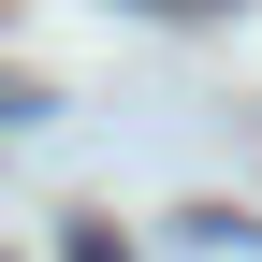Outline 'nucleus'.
I'll use <instances>...</instances> for the list:
<instances>
[{
	"label": "nucleus",
	"mask_w": 262,
	"mask_h": 262,
	"mask_svg": "<svg viewBox=\"0 0 262 262\" xmlns=\"http://www.w3.org/2000/svg\"><path fill=\"white\" fill-rule=\"evenodd\" d=\"M58 262H131V248L102 233V219H73V233H58Z\"/></svg>",
	"instance_id": "nucleus-1"
},
{
	"label": "nucleus",
	"mask_w": 262,
	"mask_h": 262,
	"mask_svg": "<svg viewBox=\"0 0 262 262\" xmlns=\"http://www.w3.org/2000/svg\"><path fill=\"white\" fill-rule=\"evenodd\" d=\"M146 15H219V0H146Z\"/></svg>",
	"instance_id": "nucleus-2"
}]
</instances>
